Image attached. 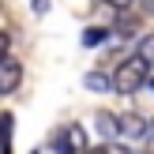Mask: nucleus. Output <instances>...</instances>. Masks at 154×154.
I'll use <instances>...</instances> for the list:
<instances>
[{
  "instance_id": "f257e3e1",
  "label": "nucleus",
  "mask_w": 154,
  "mask_h": 154,
  "mask_svg": "<svg viewBox=\"0 0 154 154\" xmlns=\"http://www.w3.org/2000/svg\"><path fill=\"white\" fill-rule=\"evenodd\" d=\"M143 87H147V64H143L139 57L120 60L117 72H113V90H117V94H124V98H132V94H139Z\"/></svg>"
},
{
  "instance_id": "f03ea898",
  "label": "nucleus",
  "mask_w": 154,
  "mask_h": 154,
  "mask_svg": "<svg viewBox=\"0 0 154 154\" xmlns=\"http://www.w3.org/2000/svg\"><path fill=\"white\" fill-rule=\"evenodd\" d=\"M143 132H147V120H143L135 109L117 117V139H143Z\"/></svg>"
},
{
  "instance_id": "7ed1b4c3",
  "label": "nucleus",
  "mask_w": 154,
  "mask_h": 154,
  "mask_svg": "<svg viewBox=\"0 0 154 154\" xmlns=\"http://www.w3.org/2000/svg\"><path fill=\"white\" fill-rule=\"evenodd\" d=\"M23 83V64L11 57H0V94H11Z\"/></svg>"
},
{
  "instance_id": "20e7f679",
  "label": "nucleus",
  "mask_w": 154,
  "mask_h": 154,
  "mask_svg": "<svg viewBox=\"0 0 154 154\" xmlns=\"http://www.w3.org/2000/svg\"><path fill=\"white\" fill-rule=\"evenodd\" d=\"M49 147L53 150H83V147H87V135L72 124V128H60V132L49 139Z\"/></svg>"
},
{
  "instance_id": "39448f33",
  "label": "nucleus",
  "mask_w": 154,
  "mask_h": 154,
  "mask_svg": "<svg viewBox=\"0 0 154 154\" xmlns=\"http://www.w3.org/2000/svg\"><path fill=\"white\" fill-rule=\"evenodd\" d=\"M94 128H98V135H102V139L105 143H109V139H117V113H98V117H94Z\"/></svg>"
},
{
  "instance_id": "423d86ee",
  "label": "nucleus",
  "mask_w": 154,
  "mask_h": 154,
  "mask_svg": "<svg viewBox=\"0 0 154 154\" xmlns=\"http://www.w3.org/2000/svg\"><path fill=\"white\" fill-rule=\"evenodd\" d=\"M109 42V26H87L83 30V45L87 49H98V45H105Z\"/></svg>"
},
{
  "instance_id": "0eeeda50",
  "label": "nucleus",
  "mask_w": 154,
  "mask_h": 154,
  "mask_svg": "<svg viewBox=\"0 0 154 154\" xmlns=\"http://www.w3.org/2000/svg\"><path fill=\"white\" fill-rule=\"evenodd\" d=\"M87 90H98V94H105V90H113V75H105V72H87Z\"/></svg>"
},
{
  "instance_id": "6e6552de",
  "label": "nucleus",
  "mask_w": 154,
  "mask_h": 154,
  "mask_svg": "<svg viewBox=\"0 0 154 154\" xmlns=\"http://www.w3.org/2000/svg\"><path fill=\"white\" fill-rule=\"evenodd\" d=\"M11 132H15L11 113H0V150H11Z\"/></svg>"
},
{
  "instance_id": "1a4fd4ad",
  "label": "nucleus",
  "mask_w": 154,
  "mask_h": 154,
  "mask_svg": "<svg viewBox=\"0 0 154 154\" xmlns=\"http://www.w3.org/2000/svg\"><path fill=\"white\" fill-rule=\"evenodd\" d=\"M135 57H139V60H143L147 68H154V34H147V38L139 42V49H135Z\"/></svg>"
},
{
  "instance_id": "9d476101",
  "label": "nucleus",
  "mask_w": 154,
  "mask_h": 154,
  "mask_svg": "<svg viewBox=\"0 0 154 154\" xmlns=\"http://www.w3.org/2000/svg\"><path fill=\"white\" fill-rule=\"evenodd\" d=\"M8 53H11V34L0 30V57H8Z\"/></svg>"
},
{
  "instance_id": "9b49d317",
  "label": "nucleus",
  "mask_w": 154,
  "mask_h": 154,
  "mask_svg": "<svg viewBox=\"0 0 154 154\" xmlns=\"http://www.w3.org/2000/svg\"><path fill=\"white\" fill-rule=\"evenodd\" d=\"M143 139H147V147L154 150V120H147V132H143Z\"/></svg>"
},
{
  "instance_id": "f8f14e48",
  "label": "nucleus",
  "mask_w": 154,
  "mask_h": 154,
  "mask_svg": "<svg viewBox=\"0 0 154 154\" xmlns=\"http://www.w3.org/2000/svg\"><path fill=\"white\" fill-rule=\"evenodd\" d=\"M34 11H49V0H34Z\"/></svg>"
},
{
  "instance_id": "ddd939ff",
  "label": "nucleus",
  "mask_w": 154,
  "mask_h": 154,
  "mask_svg": "<svg viewBox=\"0 0 154 154\" xmlns=\"http://www.w3.org/2000/svg\"><path fill=\"white\" fill-rule=\"evenodd\" d=\"M113 8H128V4H135V0H109Z\"/></svg>"
},
{
  "instance_id": "4468645a",
  "label": "nucleus",
  "mask_w": 154,
  "mask_h": 154,
  "mask_svg": "<svg viewBox=\"0 0 154 154\" xmlns=\"http://www.w3.org/2000/svg\"><path fill=\"white\" fill-rule=\"evenodd\" d=\"M147 87H150V90H154V79H150V83H147Z\"/></svg>"
}]
</instances>
